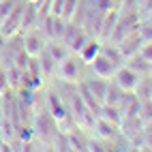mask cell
<instances>
[{"instance_id": "1", "label": "cell", "mask_w": 152, "mask_h": 152, "mask_svg": "<svg viewBox=\"0 0 152 152\" xmlns=\"http://www.w3.org/2000/svg\"><path fill=\"white\" fill-rule=\"evenodd\" d=\"M24 9H26L24 4H15V7H13V11L2 19V30H0V32H2V37H13L17 30L22 28Z\"/></svg>"}, {"instance_id": "2", "label": "cell", "mask_w": 152, "mask_h": 152, "mask_svg": "<svg viewBox=\"0 0 152 152\" xmlns=\"http://www.w3.org/2000/svg\"><path fill=\"white\" fill-rule=\"evenodd\" d=\"M116 84L122 90H126V92H133L139 86V73H135L131 66H124V69L116 71Z\"/></svg>"}, {"instance_id": "3", "label": "cell", "mask_w": 152, "mask_h": 152, "mask_svg": "<svg viewBox=\"0 0 152 152\" xmlns=\"http://www.w3.org/2000/svg\"><path fill=\"white\" fill-rule=\"evenodd\" d=\"M90 64H92L94 66V73H96V77H103V79H107V77H111V75H114L116 73V64L114 62H111V60L103 54V52H101L94 60H92V62H90Z\"/></svg>"}, {"instance_id": "4", "label": "cell", "mask_w": 152, "mask_h": 152, "mask_svg": "<svg viewBox=\"0 0 152 152\" xmlns=\"http://www.w3.org/2000/svg\"><path fill=\"white\" fill-rule=\"evenodd\" d=\"M139 43H141V34L139 32H135V34H126L124 39H122V41H120V54H122L124 58L126 56H135L137 54V49H139Z\"/></svg>"}, {"instance_id": "5", "label": "cell", "mask_w": 152, "mask_h": 152, "mask_svg": "<svg viewBox=\"0 0 152 152\" xmlns=\"http://www.w3.org/2000/svg\"><path fill=\"white\" fill-rule=\"evenodd\" d=\"M79 96H82V101L86 103V107L90 109V114H94V116L101 114V107H103V105H101V101H99L92 92H90V88H88L86 84L79 86Z\"/></svg>"}, {"instance_id": "6", "label": "cell", "mask_w": 152, "mask_h": 152, "mask_svg": "<svg viewBox=\"0 0 152 152\" xmlns=\"http://www.w3.org/2000/svg\"><path fill=\"white\" fill-rule=\"evenodd\" d=\"M60 77L64 79V82H77L79 77V64L75 58H64L62 66H60Z\"/></svg>"}, {"instance_id": "7", "label": "cell", "mask_w": 152, "mask_h": 152, "mask_svg": "<svg viewBox=\"0 0 152 152\" xmlns=\"http://www.w3.org/2000/svg\"><path fill=\"white\" fill-rule=\"evenodd\" d=\"M99 54H101V43L99 41H92V39H88V43L79 49V58H82L84 62H88V64L92 62Z\"/></svg>"}, {"instance_id": "8", "label": "cell", "mask_w": 152, "mask_h": 152, "mask_svg": "<svg viewBox=\"0 0 152 152\" xmlns=\"http://www.w3.org/2000/svg\"><path fill=\"white\" fill-rule=\"evenodd\" d=\"M101 118H105V120H109V122H114L116 126H120V124H122V111H120L118 109V105H103V107H101V114H99Z\"/></svg>"}, {"instance_id": "9", "label": "cell", "mask_w": 152, "mask_h": 152, "mask_svg": "<svg viewBox=\"0 0 152 152\" xmlns=\"http://www.w3.org/2000/svg\"><path fill=\"white\" fill-rule=\"evenodd\" d=\"M49 114L54 116L56 122H60V120L66 118V109H64V105H62V101H60V96L54 94V92L49 94Z\"/></svg>"}, {"instance_id": "10", "label": "cell", "mask_w": 152, "mask_h": 152, "mask_svg": "<svg viewBox=\"0 0 152 152\" xmlns=\"http://www.w3.org/2000/svg\"><path fill=\"white\" fill-rule=\"evenodd\" d=\"M24 49L28 52V56H39L41 54V45H43V37H39V34H28L24 39Z\"/></svg>"}, {"instance_id": "11", "label": "cell", "mask_w": 152, "mask_h": 152, "mask_svg": "<svg viewBox=\"0 0 152 152\" xmlns=\"http://www.w3.org/2000/svg\"><path fill=\"white\" fill-rule=\"evenodd\" d=\"M124 92H126V90H122L116 82H114V84H107V94H105V101H103V103H107V105H118L120 99L124 96Z\"/></svg>"}, {"instance_id": "12", "label": "cell", "mask_w": 152, "mask_h": 152, "mask_svg": "<svg viewBox=\"0 0 152 152\" xmlns=\"http://www.w3.org/2000/svg\"><path fill=\"white\" fill-rule=\"evenodd\" d=\"M96 131H99V135L103 137V139H111V137L116 135L118 126L114 122H109V120H105V118H99L96 120Z\"/></svg>"}, {"instance_id": "13", "label": "cell", "mask_w": 152, "mask_h": 152, "mask_svg": "<svg viewBox=\"0 0 152 152\" xmlns=\"http://www.w3.org/2000/svg\"><path fill=\"white\" fill-rule=\"evenodd\" d=\"M86 86L90 88V92H92L101 103H103L105 94H107V84L103 82V77H101V79H90V82H86Z\"/></svg>"}, {"instance_id": "14", "label": "cell", "mask_w": 152, "mask_h": 152, "mask_svg": "<svg viewBox=\"0 0 152 152\" xmlns=\"http://www.w3.org/2000/svg\"><path fill=\"white\" fill-rule=\"evenodd\" d=\"M39 64H41V71H43V75H45V77H49V75L54 73L56 60H54V56H52V54H49L47 49H45V52L41 54V62H39Z\"/></svg>"}, {"instance_id": "15", "label": "cell", "mask_w": 152, "mask_h": 152, "mask_svg": "<svg viewBox=\"0 0 152 152\" xmlns=\"http://www.w3.org/2000/svg\"><path fill=\"white\" fill-rule=\"evenodd\" d=\"M116 19H118V13L114 11V13H107V17H105V22H103V37H111V32H114V28H116Z\"/></svg>"}, {"instance_id": "16", "label": "cell", "mask_w": 152, "mask_h": 152, "mask_svg": "<svg viewBox=\"0 0 152 152\" xmlns=\"http://www.w3.org/2000/svg\"><path fill=\"white\" fill-rule=\"evenodd\" d=\"M88 39H90V37H88L86 32H82V30H79V32L73 37V41H71L69 45H71V49H73V52H79V49H82V47L88 43Z\"/></svg>"}, {"instance_id": "17", "label": "cell", "mask_w": 152, "mask_h": 152, "mask_svg": "<svg viewBox=\"0 0 152 152\" xmlns=\"http://www.w3.org/2000/svg\"><path fill=\"white\" fill-rule=\"evenodd\" d=\"M131 69L135 71V73H146V71H150V62L141 56V58H133L131 60Z\"/></svg>"}, {"instance_id": "18", "label": "cell", "mask_w": 152, "mask_h": 152, "mask_svg": "<svg viewBox=\"0 0 152 152\" xmlns=\"http://www.w3.org/2000/svg\"><path fill=\"white\" fill-rule=\"evenodd\" d=\"M47 52L54 56V60H56V62H60V60H64V58H66V49H64V47H60L58 43L47 45Z\"/></svg>"}, {"instance_id": "19", "label": "cell", "mask_w": 152, "mask_h": 152, "mask_svg": "<svg viewBox=\"0 0 152 152\" xmlns=\"http://www.w3.org/2000/svg\"><path fill=\"white\" fill-rule=\"evenodd\" d=\"M75 7H77V0H64V7H62V19H71V17H73Z\"/></svg>"}, {"instance_id": "20", "label": "cell", "mask_w": 152, "mask_h": 152, "mask_svg": "<svg viewBox=\"0 0 152 152\" xmlns=\"http://www.w3.org/2000/svg\"><path fill=\"white\" fill-rule=\"evenodd\" d=\"M13 7H15V0H2V2H0V19H4L11 13Z\"/></svg>"}, {"instance_id": "21", "label": "cell", "mask_w": 152, "mask_h": 152, "mask_svg": "<svg viewBox=\"0 0 152 152\" xmlns=\"http://www.w3.org/2000/svg\"><path fill=\"white\" fill-rule=\"evenodd\" d=\"M22 103L26 107H32L34 103V94H32V88H28V90H22Z\"/></svg>"}, {"instance_id": "22", "label": "cell", "mask_w": 152, "mask_h": 152, "mask_svg": "<svg viewBox=\"0 0 152 152\" xmlns=\"http://www.w3.org/2000/svg\"><path fill=\"white\" fill-rule=\"evenodd\" d=\"M62 7H64V0H52V15L62 17Z\"/></svg>"}, {"instance_id": "23", "label": "cell", "mask_w": 152, "mask_h": 152, "mask_svg": "<svg viewBox=\"0 0 152 152\" xmlns=\"http://www.w3.org/2000/svg\"><path fill=\"white\" fill-rule=\"evenodd\" d=\"M139 34H141V39H146V41H152V24L150 26H144L139 30Z\"/></svg>"}, {"instance_id": "24", "label": "cell", "mask_w": 152, "mask_h": 152, "mask_svg": "<svg viewBox=\"0 0 152 152\" xmlns=\"http://www.w3.org/2000/svg\"><path fill=\"white\" fill-rule=\"evenodd\" d=\"M141 56H144V58L148 60V62L152 64V41H150V43H148L144 49H141Z\"/></svg>"}, {"instance_id": "25", "label": "cell", "mask_w": 152, "mask_h": 152, "mask_svg": "<svg viewBox=\"0 0 152 152\" xmlns=\"http://www.w3.org/2000/svg\"><path fill=\"white\" fill-rule=\"evenodd\" d=\"M19 137H22V141L26 144V141H30V139H32V131H30V129H22V133H19Z\"/></svg>"}, {"instance_id": "26", "label": "cell", "mask_w": 152, "mask_h": 152, "mask_svg": "<svg viewBox=\"0 0 152 152\" xmlns=\"http://www.w3.org/2000/svg\"><path fill=\"white\" fill-rule=\"evenodd\" d=\"M150 101H152V90H150Z\"/></svg>"}, {"instance_id": "27", "label": "cell", "mask_w": 152, "mask_h": 152, "mask_svg": "<svg viewBox=\"0 0 152 152\" xmlns=\"http://www.w3.org/2000/svg\"><path fill=\"white\" fill-rule=\"evenodd\" d=\"M30 2H39V0H30Z\"/></svg>"}, {"instance_id": "28", "label": "cell", "mask_w": 152, "mask_h": 152, "mask_svg": "<svg viewBox=\"0 0 152 152\" xmlns=\"http://www.w3.org/2000/svg\"><path fill=\"white\" fill-rule=\"evenodd\" d=\"M150 22H152V17H150Z\"/></svg>"}]
</instances>
